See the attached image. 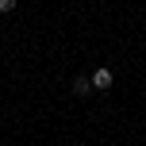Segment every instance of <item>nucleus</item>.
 <instances>
[{
    "mask_svg": "<svg viewBox=\"0 0 146 146\" xmlns=\"http://www.w3.org/2000/svg\"><path fill=\"white\" fill-rule=\"evenodd\" d=\"M88 81H92V88H96V92H108V88L115 85V73H111L108 66H100V69H96L92 77H88Z\"/></svg>",
    "mask_w": 146,
    "mask_h": 146,
    "instance_id": "nucleus-1",
    "label": "nucleus"
},
{
    "mask_svg": "<svg viewBox=\"0 0 146 146\" xmlns=\"http://www.w3.org/2000/svg\"><path fill=\"white\" fill-rule=\"evenodd\" d=\"M69 92L73 96H88V92H92V81H88V77H73L69 81Z\"/></svg>",
    "mask_w": 146,
    "mask_h": 146,
    "instance_id": "nucleus-2",
    "label": "nucleus"
},
{
    "mask_svg": "<svg viewBox=\"0 0 146 146\" xmlns=\"http://www.w3.org/2000/svg\"><path fill=\"white\" fill-rule=\"evenodd\" d=\"M15 4H19V0H0V15H8V12H15Z\"/></svg>",
    "mask_w": 146,
    "mask_h": 146,
    "instance_id": "nucleus-3",
    "label": "nucleus"
}]
</instances>
